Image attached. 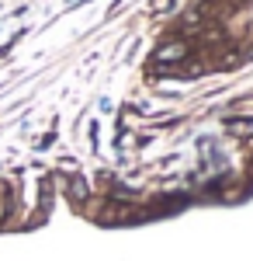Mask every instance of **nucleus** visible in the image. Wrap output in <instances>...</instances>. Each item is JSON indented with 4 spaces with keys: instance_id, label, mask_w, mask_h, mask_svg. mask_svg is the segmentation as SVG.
Here are the masks:
<instances>
[{
    "instance_id": "obj_1",
    "label": "nucleus",
    "mask_w": 253,
    "mask_h": 261,
    "mask_svg": "<svg viewBox=\"0 0 253 261\" xmlns=\"http://www.w3.org/2000/svg\"><path fill=\"white\" fill-rule=\"evenodd\" d=\"M187 53H191L187 42H170V45H163V49L156 53V63H180Z\"/></svg>"
},
{
    "instance_id": "obj_2",
    "label": "nucleus",
    "mask_w": 253,
    "mask_h": 261,
    "mask_svg": "<svg viewBox=\"0 0 253 261\" xmlns=\"http://www.w3.org/2000/svg\"><path fill=\"white\" fill-rule=\"evenodd\" d=\"M226 125H229L233 133H250V129H253V119H250V115H243V119H229Z\"/></svg>"
},
{
    "instance_id": "obj_3",
    "label": "nucleus",
    "mask_w": 253,
    "mask_h": 261,
    "mask_svg": "<svg viewBox=\"0 0 253 261\" xmlns=\"http://www.w3.org/2000/svg\"><path fill=\"white\" fill-rule=\"evenodd\" d=\"M70 195H73V199H83V195H87V188H83V181H80V178L70 181Z\"/></svg>"
}]
</instances>
